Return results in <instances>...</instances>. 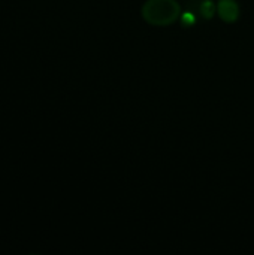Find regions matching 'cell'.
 Segmentation results:
<instances>
[{"label": "cell", "mask_w": 254, "mask_h": 255, "mask_svg": "<svg viewBox=\"0 0 254 255\" xmlns=\"http://www.w3.org/2000/svg\"><path fill=\"white\" fill-rule=\"evenodd\" d=\"M181 15L177 0H147L142 6V18L153 25H169Z\"/></svg>", "instance_id": "obj_1"}, {"label": "cell", "mask_w": 254, "mask_h": 255, "mask_svg": "<svg viewBox=\"0 0 254 255\" xmlns=\"http://www.w3.org/2000/svg\"><path fill=\"white\" fill-rule=\"evenodd\" d=\"M181 22H183V25H184V27L195 25V22H196V16H195V13H193V12H186V13H183V15H181Z\"/></svg>", "instance_id": "obj_4"}, {"label": "cell", "mask_w": 254, "mask_h": 255, "mask_svg": "<svg viewBox=\"0 0 254 255\" xmlns=\"http://www.w3.org/2000/svg\"><path fill=\"white\" fill-rule=\"evenodd\" d=\"M220 18L226 22H235L240 16V6L235 0H220L217 4Z\"/></svg>", "instance_id": "obj_2"}, {"label": "cell", "mask_w": 254, "mask_h": 255, "mask_svg": "<svg viewBox=\"0 0 254 255\" xmlns=\"http://www.w3.org/2000/svg\"><path fill=\"white\" fill-rule=\"evenodd\" d=\"M216 12H217V6L214 4L213 0H202V1L199 3V13H201L204 18L211 19V18L216 15Z\"/></svg>", "instance_id": "obj_3"}]
</instances>
